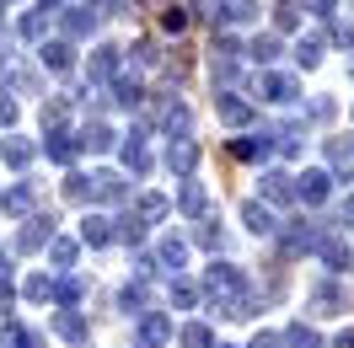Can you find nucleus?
<instances>
[{
  "label": "nucleus",
  "mask_w": 354,
  "mask_h": 348,
  "mask_svg": "<svg viewBox=\"0 0 354 348\" xmlns=\"http://www.w3.org/2000/svg\"><path fill=\"white\" fill-rule=\"evenodd\" d=\"M65 193L75 198V204H81V198H91V177H70V182H65Z\"/></svg>",
  "instance_id": "43"
},
{
  "label": "nucleus",
  "mask_w": 354,
  "mask_h": 348,
  "mask_svg": "<svg viewBox=\"0 0 354 348\" xmlns=\"http://www.w3.org/2000/svg\"><path fill=\"white\" fill-rule=\"evenodd\" d=\"M311 118H317V124H328V118H333V97H317V102H311Z\"/></svg>",
  "instance_id": "46"
},
{
  "label": "nucleus",
  "mask_w": 354,
  "mask_h": 348,
  "mask_svg": "<svg viewBox=\"0 0 354 348\" xmlns=\"http://www.w3.org/2000/svg\"><path fill=\"white\" fill-rule=\"evenodd\" d=\"M322 262H333V268H349V246H344V241H322Z\"/></svg>",
  "instance_id": "38"
},
{
  "label": "nucleus",
  "mask_w": 354,
  "mask_h": 348,
  "mask_svg": "<svg viewBox=\"0 0 354 348\" xmlns=\"http://www.w3.org/2000/svg\"><path fill=\"white\" fill-rule=\"evenodd\" d=\"M0 124H6V129L17 124V102H11V97H0Z\"/></svg>",
  "instance_id": "49"
},
{
  "label": "nucleus",
  "mask_w": 354,
  "mask_h": 348,
  "mask_svg": "<svg viewBox=\"0 0 354 348\" xmlns=\"http://www.w3.org/2000/svg\"><path fill=\"white\" fill-rule=\"evenodd\" d=\"M91 198L118 204V198H124V177H118V172H97V177H91Z\"/></svg>",
  "instance_id": "12"
},
{
  "label": "nucleus",
  "mask_w": 354,
  "mask_h": 348,
  "mask_svg": "<svg viewBox=\"0 0 354 348\" xmlns=\"http://www.w3.org/2000/svg\"><path fill=\"white\" fill-rule=\"evenodd\" d=\"M124 166H129V172H151V151H145V129H134L129 139H124Z\"/></svg>",
  "instance_id": "4"
},
{
  "label": "nucleus",
  "mask_w": 354,
  "mask_h": 348,
  "mask_svg": "<svg viewBox=\"0 0 354 348\" xmlns=\"http://www.w3.org/2000/svg\"><path fill=\"white\" fill-rule=\"evenodd\" d=\"M328 193H333V177H328V172H306V177H295V198H306V204H322Z\"/></svg>",
  "instance_id": "3"
},
{
  "label": "nucleus",
  "mask_w": 354,
  "mask_h": 348,
  "mask_svg": "<svg viewBox=\"0 0 354 348\" xmlns=\"http://www.w3.org/2000/svg\"><path fill=\"white\" fill-rule=\"evenodd\" d=\"M81 145H86V151H113V129H108V124H86Z\"/></svg>",
  "instance_id": "30"
},
{
  "label": "nucleus",
  "mask_w": 354,
  "mask_h": 348,
  "mask_svg": "<svg viewBox=\"0 0 354 348\" xmlns=\"http://www.w3.org/2000/svg\"><path fill=\"white\" fill-rule=\"evenodd\" d=\"M268 151H274V134H252L231 145V155H242V161H268Z\"/></svg>",
  "instance_id": "11"
},
{
  "label": "nucleus",
  "mask_w": 354,
  "mask_h": 348,
  "mask_svg": "<svg viewBox=\"0 0 354 348\" xmlns=\"http://www.w3.org/2000/svg\"><path fill=\"white\" fill-rule=\"evenodd\" d=\"M247 54H252L258 65H274V59H279V38H274V32H258V38L247 44Z\"/></svg>",
  "instance_id": "23"
},
{
  "label": "nucleus",
  "mask_w": 354,
  "mask_h": 348,
  "mask_svg": "<svg viewBox=\"0 0 354 348\" xmlns=\"http://www.w3.org/2000/svg\"><path fill=\"white\" fill-rule=\"evenodd\" d=\"M0 348H38V338H32L22 322H6L0 327Z\"/></svg>",
  "instance_id": "24"
},
{
  "label": "nucleus",
  "mask_w": 354,
  "mask_h": 348,
  "mask_svg": "<svg viewBox=\"0 0 354 348\" xmlns=\"http://www.w3.org/2000/svg\"><path fill=\"white\" fill-rule=\"evenodd\" d=\"M215 113H221V124H247V118H252V108H247L242 97H231V91L215 97Z\"/></svg>",
  "instance_id": "17"
},
{
  "label": "nucleus",
  "mask_w": 354,
  "mask_h": 348,
  "mask_svg": "<svg viewBox=\"0 0 354 348\" xmlns=\"http://www.w3.org/2000/svg\"><path fill=\"white\" fill-rule=\"evenodd\" d=\"M161 22H167V32H183V27H188V11H177V6H167V17H161Z\"/></svg>",
  "instance_id": "45"
},
{
  "label": "nucleus",
  "mask_w": 354,
  "mask_h": 348,
  "mask_svg": "<svg viewBox=\"0 0 354 348\" xmlns=\"http://www.w3.org/2000/svg\"><path fill=\"white\" fill-rule=\"evenodd\" d=\"M311 311H317V316H338V311H349V295H344L338 284H317V289H311Z\"/></svg>",
  "instance_id": "2"
},
{
  "label": "nucleus",
  "mask_w": 354,
  "mask_h": 348,
  "mask_svg": "<svg viewBox=\"0 0 354 348\" xmlns=\"http://www.w3.org/2000/svg\"><path fill=\"white\" fill-rule=\"evenodd\" d=\"M194 295H199L194 284H172V305H194Z\"/></svg>",
  "instance_id": "47"
},
{
  "label": "nucleus",
  "mask_w": 354,
  "mask_h": 348,
  "mask_svg": "<svg viewBox=\"0 0 354 348\" xmlns=\"http://www.w3.org/2000/svg\"><path fill=\"white\" fill-rule=\"evenodd\" d=\"M349 75H354V59H349Z\"/></svg>",
  "instance_id": "56"
},
{
  "label": "nucleus",
  "mask_w": 354,
  "mask_h": 348,
  "mask_svg": "<svg viewBox=\"0 0 354 348\" xmlns=\"http://www.w3.org/2000/svg\"><path fill=\"white\" fill-rule=\"evenodd\" d=\"M242 220H247V231H258V236H274V231H279V220L268 215L258 198H247V204H242Z\"/></svg>",
  "instance_id": "7"
},
{
  "label": "nucleus",
  "mask_w": 354,
  "mask_h": 348,
  "mask_svg": "<svg viewBox=\"0 0 354 348\" xmlns=\"http://www.w3.org/2000/svg\"><path fill=\"white\" fill-rule=\"evenodd\" d=\"M27 300H54V279H48V273H32V279H27Z\"/></svg>",
  "instance_id": "37"
},
{
  "label": "nucleus",
  "mask_w": 354,
  "mask_h": 348,
  "mask_svg": "<svg viewBox=\"0 0 354 348\" xmlns=\"http://www.w3.org/2000/svg\"><path fill=\"white\" fill-rule=\"evenodd\" d=\"M295 59H301V65H322V38H301V44H295Z\"/></svg>",
  "instance_id": "35"
},
{
  "label": "nucleus",
  "mask_w": 354,
  "mask_h": 348,
  "mask_svg": "<svg viewBox=\"0 0 354 348\" xmlns=\"http://www.w3.org/2000/svg\"><path fill=\"white\" fill-rule=\"evenodd\" d=\"M204 295L221 305V316H252V300H247V284L242 273L231 268V262H215L209 273H204Z\"/></svg>",
  "instance_id": "1"
},
{
  "label": "nucleus",
  "mask_w": 354,
  "mask_h": 348,
  "mask_svg": "<svg viewBox=\"0 0 354 348\" xmlns=\"http://www.w3.org/2000/svg\"><path fill=\"white\" fill-rule=\"evenodd\" d=\"M44 27H48V17L32 11V17H22V38H44Z\"/></svg>",
  "instance_id": "42"
},
{
  "label": "nucleus",
  "mask_w": 354,
  "mask_h": 348,
  "mask_svg": "<svg viewBox=\"0 0 354 348\" xmlns=\"http://www.w3.org/2000/svg\"><path fill=\"white\" fill-rule=\"evenodd\" d=\"M11 300H17V289H11V273H0V311H6Z\"/></svg>",
  "instance_id": "50"
},
{
  "label": "nucleus",
  "mask_w": 354,
  "mask_h": 348,
  "mask_svg": "<svg viewBox=\"0 0 354 348\" xmlns=\"http://www.w3.org/2000/svg\"><path fill=\"white\" fill-rule=\"evenodd\" d=\"M258 182H263V198H268V204H290V198H295V188H290L295 177H285V172H263Z\"/></svg>",
  "instance_id": "9"
},
{
  "label": "nucleus",
  "mask_w": 354,
  "mask_h": 348,
  "mask_svg": "<svg viewBox=\"0 0 354 348\" xmlns=\"http://www.w3.org/2000/svg\"><path fill=\"white\" fill-rule=\"evenodd\" d=\"M328 161H333V172L344 177V182L354 177V155H349V145H344V139H328Z\"/></svg>",
  "instance_id": "25"
},
{
  "label": "nucleus",
  "mask_w": 354,
  "mask_h": 348,
  "mask_svg": "<svg viewBox=\"0 0 354 348\" xmlns=\"http://www.w3.org/2000/svg\"><path fill=\"white\" fill-rule=\"evenodd\" d=\"M113 70H118V48H113V44H102L97 54H91V86H97V81H108Z\"/></svg>",
  "instance_id": "18"
},
{
  "label": "nucleus",
  "mask_w": 354,
  "mask_h": 348,
  "mask_svg": "<svg viewBox=\"0 0 354 348\" xmlns=\"http://www.w3.org/2000/svg\"><path fill=\"white\" fill-rule=\"evenodd\" d=\"M285 343H290V348H322V338H317L306 322H295V327L285 332Z\"/></svg>",
  "instance_id": "33"
},
{
  "label": "nucleus",
  "mask_w": 354,
  "mask_h": 348,
  "mask_svg": "<svg viewBox=\"0 0 354 348\" xmlns=\"http://www.w3.org/2000/svg\"><path fill=\"white\" fill-rule=\"evenodd\" d=\"M0 155H6V166H17V172H22L27 161H32V139H17V134H11V139L0 145Z\"/></svg>",
  "instance_id": "21"
},
{
  "label": "nucleus",
  "mask_w": 354,
  "mask_h": 348,
  "mask_svg": "<svg viewBox=\"0 0 354 348\" xmlns=\"http://www.w3.org/2000/svg\"><path fill=\"white\" fill-rule=\"evenodd\" d=\"M48 258L59 262V268H70V262H75V241H70V236H54V241H48Z\"/></svg>",
  "instance_id": "36"
},
{
  "label": "nucleus",
  "mask_w": 354,
  "mask_h": 348,
  "mask_svg": "<svg viewBox=\"0 0 354 348\" xmlns=\"http://www.w3.org/2000/svg\"><path fill=\"white\" fill-rule=\"evenodd\" d=\"M161 124H167V134H172V139H188V129H194V113H188V102H172V108L161 113Z\"/></svg>",
  "instance_id": "10"
},
{
  "label": "nucleus",
  "mask_w": 354,
  "mask_h": 348,
  "mask_svg": "<svg viewBox=\"0 0 354 348\" xmlns=\"http://www.w3.org/2000/svg\"><path fill=\"white\" fill-rule=\"evenodd\" d=\"M194 161H199V145H194V139H172V145H167V166H172V172H194Z\"/></svg>",
  "instance_id": "6"
},
{
  "label": "nucleus",
  "mask_w": 354,
  "mask_h": 348,
  "mask_svg": "<svg viewBox=\"0 0 354 348\" xmlns=\"http://www.w3.org/2000/svg\"><path fill=\"white\" fill-rule=\"evenodd\" d=\"M252 17H258V0H225L215 11V22H252Z\"/></svg>",
  "instance_id": "20"
},
{
  "label": "nucleus",
  "mask_w": 354,
  "mask_h": 348,
  "mask_svg": "<svg viewBox=\"0 0 354 348\" xmlns=\"http://www.w3.org/2000/svg\"><path fill=\"white\" fill-rule=\"evenodd\" d=\"M333 44H344V48H354V27H349V22H333Z\"/></svg>",
  "instance_id": "48"
},
{
  "label": "nucleus",
  "mask_w": 354,
  "mask_h": 348,
  "mask_svg": "<svg viewBox=\"0 0 354 348\" xmlns=\"http://www.w3.org/2000/svg\"><path fill=\"white\" fill-rule=\"evenodd\" d=\"M295 22H301V6H295V0H279V6H274V27H279V32H290Z\"/></svg>",
  "instance_id": "34"
},
{
  "label": "nucleus",
  "mask_w": 354,
  "mask_h": 348,
  "mask_svg": "<svg viewBox=\"0 0 354 348\" xmlns=\"http://www.w3.org/2000/svg\"><path fill=\"white\" fill-rule=\"evenodd\" d=\"M177 209L183 215H204V182H183L177 188Z\"/></svg>",
  "instance_id": "22"
},
{
  "label": "nucleus",
  "mask_w": 354,
  "mask_h": 348,
  "mask_svg": "<svg viewBox=\"0 0 354 348\" xmlns=\"http://www.w3.org/2000/svg\"><path fill=\"white\" fill-rule=\"evenodd\" d=\"M81 289H86V284L75 279V273H65V279H54V300L70 305V300H81Z\"/></svg>",
  "instance_id": "32"
},
{
  "label": "nucleus",
  "mask_w": 354,
  "mask_h": 348,
  "mask_svg": "<svg viewBox=\"0 0 354 348\" xmlns=\"http://www.w3.org/2000/svg\"><path fill=\"white\" fill-rule=\"evenodd\" d=\"M161 215H167V198H161V193H145V198H140V209H134L140 225H151V220H161Z\"/></svg>",
  "instance_id": "28"
},
{
  "label": "nucleus",
  "mask_w": 354,
  "mask_h": 348,
  "mask_svg": "<svg viewBox=\"0 0 354 348\" xmlns=\"http://www.w3.org/2000/svg\"><path fill=\"white\" fill-rule=\"evenodd\" d=\"M113 102H124V108H140V102H145V86H140L134 75H118V97H113Z\"/></svg>",
  "instance_id": "27"
},
{
  "label": "nucleus",
  "mask_w": 354,
  "mask_h": 348,
  "mask_svg": "<svg viewBox=\"0 0 354 348\" xmlns=\"http://www.w3.org/2000/svg\"><path fill=\"white\" fill-rule=\"evenodd\" d=\"M44 151L54 155V161H75V139H70L65 129H54V134H48V145H44Z\"/></svg>",
  "instance_id": "29"
},
{
  "label": "nucleus",
  "mask_w": 354,
  "mask_h": 348,
  "mask_svg": "<svg viewBox=\"0 0 354 348\" xmlns=\"http://www.w3.org/2000/svg\"><path fill=\"white\" fill-rule=\"evenodd\" d=\"M258 91H263V102H295V81L279 75V70H268L263 81H258Z\"/></svg>",
  "instance_id": "5"
},
{
  "label": "nucleus",
  "mask_w": 354,
  "mask_h": 348,
  "mask_svg": "<svg viewBox=\"0 0 354 348\" xmlns=\"http://www.w3.org/2000/svg\"><path fill=\"white\" fill-rule=\"evenodd\" d=\"M6 86H11V91H22V97H32V91H38V81H32L27 70H11V75H6Z\"/></svg>",
  "instance_id": "40"
},
{
  "label": "nucleus",
  "mask_w": 354,
  "mask_h": 348,
  "mask_svg": "<svg viewBox=\"0 0 354 348\" xmlns=\"http://www.w3.org/2000/svg\"><path fill=\"white\" fill-rule=\"evenodd\" d=\"M65 102H59V97H54V102H44V124H48V129H59V124H65Z\"/></svg>",
  "instance_id": "41"
},
{
  "label": "nucleus",
  "mask_w": 354,
  "mask_h": 348,
  "mask_svg": "<svg viewBox=\"0 0 354 348\" xmlns=\"http://www.w3.org/2000/svg\"><path fill=\"white\" fill-rule=\"evenodd\" d=\"M118 305H124V311H140V305H145V289H140V284H129V289L118 295Z\"/></svg>",
  "instance_id": "44"
},
{
  "label": "nucleus",
  "mask_w": 354,
  "mask_h": 348,
  "mask_svg": "<svg viewBox=\"0 0 354 348\" xmlns=\"http://www.w3.org/2000/svg\"><path fill=\"white\" fill-rule=\"evenodd\" d=\"M338 348H354V332H344V338H338Z\"/></svg>",
  "instance_id": "54"
},
{
  "label": "nucleus",
  "mask_w": 354,
  "mask_h": 348,
  "mask_svg": "<svg viewBox=\"0 0 354 348\" xmlns=\"http://www.w3.org/2000/svg\"><path fill=\"white\" fill-rule=\"evenodd\" d=\"M44 11H59V0H44Z\"/></svg>",
  "instance_id": "55"
},
{
  "label": "nucleus",
  "mask_w": 354,
  "mask_h": 348,
  "mask_svg": "<svg viewBox=\"0 0 354 348\" xmlns=\"http://www.w3.org/2000/svg\"><path fill=\"white\" fill-rule=\"evenodd\" d=\"M81 241H86V246H108V241H113V220L86 215V220H81Z\"/></svg>",
  "instance_id": "14"
},
{
  "label": "nucleus",
  "mask_w": 354,
  "mask_h": 348,
  "mask_svg": "<svg viewBox=\"0 0 354 348\" xmlns=\"http://www.w3.org/2000/svg\"><path fill=\"white\" fill-rule=\"evenodd\" d=\"M134 59H140V65H156V44H134Z\"/></svg>",
  "instance_id": "51"
},
{
  "label": "nucleus",
  "mask_w": 354,
  "mask_h": 348,
  "mask_svg": "<svg viewBox=\"0 0 354 348\" xmlns=\"http://www.w3.org/2000/svg\"><path fill=\"white\" fill-rule=\"evenodd\" d=\"M54 332H59V338H81V332H86V322H81L75 311H65V316L54 322Z\"/></svg>",
  "instance_id": "39"
},
{
  "label": "nucleus",
  "mask_w": 354,
  "mask_h": 348,
  "mask_svg": "<svg viewBox=\"0 0 354 348\" xmlns=\"http://www.w3.org/2000/svg\"><path fill=\"white\" fill-rule=\"evenodd\" d=\"M0 204H6V215H27V209L38 204V188H32V182H17V188L0 198Z\"/></svg>",
  "instance_id": "16"
},
{
  "label": "nucleus",
  "mask_w": 354,
  "mask_h": 348,
  "mask_svg": "<svg viewBox=\"0 0 354 348\" xmlns=\"http://www.w3.org/2000/svg\"><path fill=\"white\" fill-rule=\"evenodd\" d=\"M177 338H183V348H215V338H209V327H204V322H188Z\"/></svg>",
  "instance_id": "31"
},
{
  "label": "nucleus",
  "mask_w": 354,
  "mask_h": 348,
  "mask_svg": "<svg viewBox=\"0 0 354 348\" xmlns=\"http://www.w3.org/2000/svg\"><path fill=\"white\" fill-rule=\"evenodd\" d=\"M311 6V17H333V0H306Z\"/></svg>",
  "instance_id": "52"
},
{
  "label": "nucleus",
  "mask_w": 354,
  "mask_h": 348,
  "mask_svg": "<svg viewBox=\"0 0 354 348\" xmlns=\"http://www.w3.org/2000/svg\"><path fill=\"white\" fill-rule=\"evenodd\" d=\"M44 241H54V215H48V220H32L22 236H17V252H32V246H44Z\"/></svg>",
  "instance_id": "13"
},
{
  "label": "nucleus",
  "mask_w": 354,
  "mask_h": 348,
  "mask_svg": "<svg viewBox=\"0 0 354 348\" xmlns=\"http://www.w3.org/2000/svg\"><path fill=\"white\" fill-rule=\"evenodd\" d=\"M156 262H161V268H172V273H177V268L188 262V246H183L177 236H167V241H161V252H156Z\"/></svg>",
  "instance_id": "26"
},
{
  "label": "nucleus",
  "mask_w": 354,
  "mask_h": 348,
  "mask_svg": "<svg viewBox=\"0 0 354 348\" xmlns=\"http://www.w3.org/2000/svg\"><path fill=\"white\" fill-rule=\"evenodd\" d=\"M252 348H279V338H274V332H258V338H252Z\"/></svg>",
  "instance_id": "53"
},
{
  "label": "nucleus",
  "mask_w": 354,
  "mask_h": 348,
  "mask_svg": "<svg viewBox=\"0 0 354 348\" xmlns=\"http://www.w3.org/2000/svg\"><path fill=\"white\" fill-rule=\"evenodd\" d=\"M167 338H172V322H167V316H145V322H140V343L145 348L167 343Z\"/></svg>",
  "instance_id": "19"
},
{
  "label": "nucleus",
  "mask_w": 354,
  "mask_h": 348,
  "mask_svg": "<svg viewBox=\"0 0 354 348\" xmlns=\"http://www.w3.org/2000/svg\"><path fill=\"white\" fill-rule=\"evenodd\" d=\"M102 22V17H97V11H91V6H70L65 11V32L70 38H91V27Z\"/></svg>",
  "instance_id": "8"
},
{
  "label": "nucleus",
  "mask_w": 354,
  "mask_h": 348,
  "mask_svg": "<svg viewBox=\"0 0 354 348\" xmlns=\"http://www.w3.org/2000/svg\"><path fill=\"white\" fill-rule=\"evenodd\" d=\"M38 59H44V70H54V75H65V70L75 65L70 44H44V48H38Z\"/></svg>",
  "instance_id": "15"
}]
</instances>
